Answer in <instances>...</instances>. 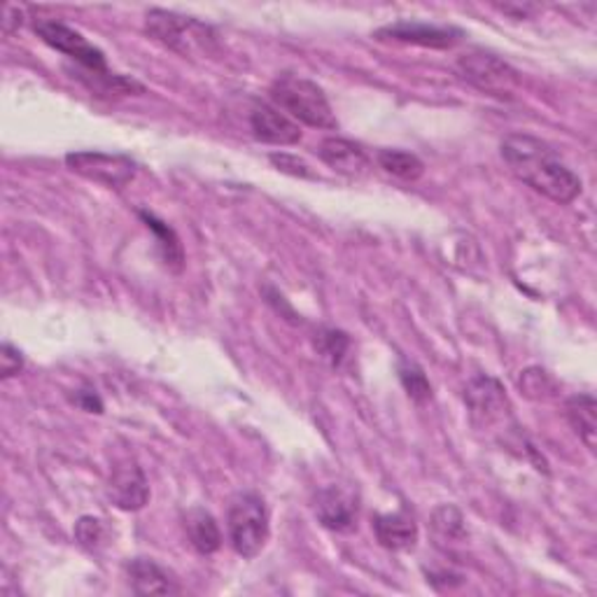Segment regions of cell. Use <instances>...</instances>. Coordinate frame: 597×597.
I'll list each match as a JSON object with an SVG mask.
<instances>
[{
	"mask_svg": "<svg viewBox=\"0 0 597 597\" xmlns=\"http://www.w3.org/2000/svg\"><path fill=\"white\" fill-rule=\"evenodd\" d=\"M316 154L329 168L336 170L339 176H345V178H363L371 168V160L363 150V145H357L353 140H345V138H336V136L325 138L318 145Z\"/></svg>",
	"mask_w": 597,
	"mask_h": 597,
	"instance_id": "obj_13",
	"label": "cell"
},
{
	"mask_svg": "<svg viewBox=\"0 0 597 597\" xmlns=\"http://www.w3.org/2000/svg\"><path fill=\"white\" fill-rule=\"evenodd\" d=\"M269 97L278 110L290 119H296L313 129H336L339 122L329 105L325 91L316 85L292 73H282L269 87Z\"/></svg>",
	"mask_w": 597,
	"mask_h": 597,
	"instance_id": "obj_2",
	"label": "cell"
},
{
	"mask_svg": "<svg viewBox=\"0 0 597 597\" xmlns=\"http://www.w3.org/2000/svg\"><path fill=\"white\" fill-rule=\"evenodd\" d=\"M66 166L91 182H99L107 190H124L136 178V162L124 154L107 152H71Z\"/></svg>",
	"mask_w": 597,
	"mask_h": 597,
	"instance_id": "obj_6",
	"label": "cell"
},
{
	"mask_svg": "<svg viewBox=\"0 0 597 597\" xmlns=\"http://www.w3.org/2000/svg\"><path fill=\"white\" fill-rule=\"evenodd\" d=\"M351 348V339L341 329H320L316 334V351L327 365L339 367Z\"/></svg>",
	"mask_w": 597,
	"mask_h": 597,
	"instance_id": "obj_22",
	"label": "cell"
},
{
	"mask_svg": "<svg viewBox=\"0 0 597 597\" xmlns=\"http://www.w3.org/2000/svg\"><path fill=\"white\" fill-rule=\"evenodd\" d=\"M269 162L280 173H288V176H292V178H316V176H313L310 166L304 160H298V156H294V154H285V152L278 154V152H274V154H269Z\"/></svg>",
	"mask_w": 597,
	"mask_h": 597,
	"instance_id": "obj_25",
	"label": "cell"
},
{
	"mask_svg": "<svg viewBox=\"0 0 597 597\" xmlns=\"http://www.w3.org/2000/svg\"><path fill=\"white\" fill-rule=\"evenodd\" d=\"M501 160L513 176L556 203H572L581 194V180L558 152L528 134H511L501 140Z\"/></svg>",
	"mask_w": 597,
	"mask_h": 597,
	"instance_id": "obj_1",
	"label": "cell"
},
{
	"mask_svg": "<svg viewBox=\"0 0 597 597\" xmlns=\"http://www.w3.org/2000/svg\"><path fill=\"white\" fill-rule=\"evenodd\" d=\"M229 539L233 551L243 558H257L269 542V511L255 493L239 495L229 507Z\"/></svg>",
	"mask_w": 597,
	"mask_h": 597,
	"instance_id": "obj_4",
	"label": "cell"
},
{
	"mask_svg": "<svg viewBox=\"0 0 597 597\" xmlns=\"http://www.w3.org/2000/svg\"><path fill=\"white\" fill-rule=\"evenodd\" d=\"M564 416H568L572 430L593 453L597 444V404L593 395H574L564 404Z\"/></svg>",
	"mask_w": 597,
	"mask_h": 597,
	"instance_id": "obj_16",
	"label": "cell"
},
{
	"mask_svg": "<svg viewBox=\"0 0 597 597\" xmlns=\"http://www.w3.org/2000/svg\"><path fill=\"white\" fill-rule=\"evenodd\" d=\"M376 38L395 40L402 45L430 47V50H450V47H455L462 40V30L402 20V22H395V24L376 30Z\"/></svg>",
	"mask_w": 597,
	"mask_h": 597,
	"instance_id": "obj_9",
	"label": "cell"
},
{
	"mask_svg": "<svg viewBox=\"0 0 597 597\" xmlns=\"http://www.w3.org/2000/svg\"><path fill=\"white\" fill-rule=\"evenodd\" d=\"M379 166L406 182H416L422 173H425V164H422L416 154L404 152V150H381L379 156Z\"/></svg>",
	"mask_w": 597,
	"mask_h": 597,
	"instance_id": "obj_19",
	"label": "cell"
},
{
	"mask_svg": "<svg viewBox=\"0 0 597 597\" xmlns=\"http://www.w3.org/2000/svg\"><path fill=\"white\" fill-rule=\"evenodd\" d=\"M455 71L467 85L495 99H513L518 85H521V77L505 59L481 50L462 54L455 64Z\"/></svg>",
	"mask_w": 597,
	"mask_h": 597,
	"instance_id": "obj_5",
	"label": "cell"
},
{
	"mask_svg": "<svg viewBox=\"0 0 597 597\" xmlns=\"http://www.w3.org/2000/svg\"><path fill=\"white\" fill-rule=\"evenodd\" d=\"M465 399L469 404L471 420L479 428H493L495 422L509 418V399L501 385L491 376H479L465 390Z\"/></svg>",
	"mask_w": 597,
	"mask_h": 597,
	"instance_id": "obj_10",
	"label": "cell"
},
{
	"mask_svg": "<svg viewBox=\"0 0 597 597\" xmlns=\"http://www.w3.org/2000/svg\"><path fill=\"white\" fill-rule=\"evenodd\" d=\"M373 534L388 551H411L418 544V525L408 513H376Z\"/></svg>",
	"mask_w": 597,
	"mask_h": 597,
	"instance_id": "obj_14",
	"label": "cell"
},
{
	"mask_svg": "<svg viewBox=\"0 0 597 597\" xmlns=\"http://www.w3.org/2000/svg\"><path fill=\"white\" fill-rule=\"evenodd\" d=\"M129 584L136 595H173L180 588L173 579L150 558H134L127 562Z\"/></svg>",
	"mask_w": 597,
	"mask_h": 597,
	"instance_id": "obj_15",
	"label": "cell"
},
{
	"mask_svg": "<svg viewBox=\"0 0 597 597\" xmlns=\"http://www.w3.org/2000/svg\"><path fill=\"white\" fill-rule=\"evenodd\" d=\"M250 129H253V136L257 140L269 145H294L302 140L298 124L269 103L255 105L253 115H250Z\"/></svg>",
	"mask_w": 597,
	"mask_h": 597,
	"instance_id": "obj_12",
	"label": "cell"
},
{
	"mask_svg": "<svg viewBox=\"0 0 597 597\" xmlns=\"http://www.w3.org/2000/svg\"><path fill=\"white\" fill-rule=\"evenodd\" d=\"M75 539L82 548H87V551H99L105 542V528L101 518L82 516L75 525Z\"/></svg>",
	"mask_w": 597,
	"mask_h": 597,
	"instance_id": "obj_24",
	"label": "cell"
},
{
	"mask_svg": "<svg viewBox=\"0 0 597 597\" xmlns=\"http://www.w3.org/2000/svg\"><path fill=\"white\" fill-rule=\"evenodd\" d=\"M75 402L80 404V406L85 408V411H89V414H101V411H103V404H101L99 395H97V392H91V390H82V392H77Z\"/></svg>",
	"mask_w": 597,
	"mask_h": 597,
	"instance_id": "obj_27",
	"label": "cell"
},
{
	"mask_svg": "<svg viewBox=\"0 0 597 597\" xmlns=\"http://www.w3.org/2000/svg\"><path fill=\"white\" fill-rule=\"evenodd\" d=\"M432 528L448 542H462L467 537V528H465V516L458 507L453 505H442L434 509L432 513Z\"/></svg>",
	"mask_w": 597,
	"mask_h": 597,
	"instance_id": "obj_20",
	"label": "cell"
},
{
	"mask_svg": "<svg viewBox=\"0 0 597 597\" xmlns=\"http://www.w3.org/2000/svg\"><path fill=\"white\" fill-rule=\"evenodd\" d=\"M518 388L525 392V397L530 399H548L554 395V381L548 379V373L539 367H530L521 371V379H518Z\"/></svg>",
	"mask_w": 597,
	"mask_h": 597,
	"instance_id": "obj_23",
	"label": "cell"
},
{
	"mask_svg": "<svg viewBox=\"0 0 597 597\" xmlns=\"http://www.w3.org/2000/svg\"><path fill=\"white\" fill-rule=\"evenodd\" d=\"M145 30L152 40L182 56H211L217 52L215 28L178 12L150 10L145 14Z\"/></svg>",
	"mask_w": 597,
	"mask_h": 597,
	"instance_id": "obj_3",
	"label": "cell"
},
{
	"mask_svg": "<svg viewBox=\"0 0 597 597\" xmlns=\"http://www.w3.org/2000/svg\"><path fill=\"white\" fill-rule=\"evenodd\" d=\"M140 219H143L145 227L156 236V247H160V255L164 259V264L168 266L170 271H182L185 266V250H182V243L178 239V233L173 231L166 223H162L160 217L148 213V211H140L138 213Z\"/></svg>",
	"mask_w": 597,
	"mask_h": 597,
	"instance_id": "obj_18",
	"label": "cell"
},
{
	"mask_svg": "<svg viewBox=\"0 0 597 597\" xmlns=\"http://www.w3.org/2000/svg\"><path fill=\"white\" fill-rule=\"evenodd\" d=\"M357 493L351 485L329 483L318 491L313 509H316L318 521L334 532H348L357 521Z\"/></svg>",
	"mask_w": 597,
	"mask_h": 597,
	"instance_id": "obj_8",
	"label": "cell"
},
{
	"mask_svg": "<svg viewBox=\"0 0 597 597\" xmlns=\"http://www.w3.org/2000/svg\"><path fill=\"white\" fill-rule=\"evenodd\" d=\"M34 30L45 45H50L52 50L71 56L82 68H87L89 73H93V75L110 73L103 52L99 50V47H93L82 34H77L75 28L61 24V22L38 20L34 24Z\"/></svg>",
	"mask_w": 597,
	"mask_h": 597,
	"instance_id": "obj_7",
	"label": "cell"
},
{
	"mask_svg": "<svg viewBox=\"0 0 597 597\" xmlns=\"http://www.w3.org/2000/svg\"><path fill=\"white\" fill-rule=\"evenodd\" d=\"M107 497L113 499V505L122 511H138L148 505L150 499V485L136 462L117 465L113 477H110Z\"/></svg>",
	"mask_w": 597,
	"mask_h": 597,
	"instance_id": "obj_11",
	"label": "cell"
},
{
	"mask_svg": "<svg viewBox=\"0 0 597 597\" xmlns=\"http://www.w3.org/2000/svg\"><path fill=\"white\" fill-rule=\"evenodd\" d=\"M185 530L201 556H213L223 546V534H219L215 518L208 511L192 509L185 516Z\"/></svg>",
	"mask_w": 597,
	"mask_h": 597,
	"instance_id": "obj_17",
	"label": "cell"
},
{
	"mask_svg": "<svg viewBox=\"0 0 597 597\" xmlns=\"http://www.w3.org/2000/svg\"><path fill=\"white\" fill-rule=\"evenodd\" d=\"M22 369H24L22 353L14 348V345L3 343V348H0V379L8 381L12 376H17Z\"/></svg>",
	"mask_w": 597,
	"mask_h": 597,
	"instance_id": "obj_26",
	"label": "cell"
},
{
	"mask_svg": "<svg viewBox=\"0 0 597 597\" xmlns=\"http://www.w3.org/2000/svg\"><path fill=\"white\" fill-rule=\"evenodd\" d=\"M399 381L406 390V395L411 397L416 404H425L432 399V385L428 381L425 371H422L411 359H402L399 363Z\"/></svg>",
	"mask_w": 597,
	"mask_h": 597,
	"instance_id": "obj_21",
	"label": "cell"
}]
</instances>
